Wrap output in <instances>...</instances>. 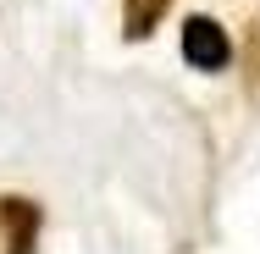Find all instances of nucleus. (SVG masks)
Instances as JSON below:
<instances>
[{"label": "nucleus", "instance_id": "f03ea898", "mask_svg": "<svg viewBox=\"0 0 260 254\" xmlns=\"http://www.w3.org/2000/svg\"><path fill=\"white\" fill-rule=\"evenodd\" d=\"M45 204L28 194H0V254H39Z\"/></svg>", "mask_w": 260, "mask_h": 254}, {"label": "nucleus", "instance_id": "f257e3e1", "mask_svg": "<svg viewBox=\"0 0 260 254\" xmlns=\"http://www.w3.org/2000/svg\"><path fill=\"white\" fill-rule=\"evenodd\" d=\"M177 55H183L188 72H200V78H221V72H233L238 45H233V28H227L221 17H210V11H188V17L177 22Z\"/></svg>", "mask_w": 260, "mask_h": 254}, {"label": "nucleus", "instance_id": "7ed1b4c3", "mask_svg": "<svg viewBox=\"0 0 260 254\" xmlns=\"http://www.w3.org/2000/svg\"><path fill=\"white\" fill-rule=\"evenodd\" d=\"M166 17H172V0H122V39L127 45L155 39Z\"/></svg>", "mask_w": 260, "mask_h": 254}]
</instances>
